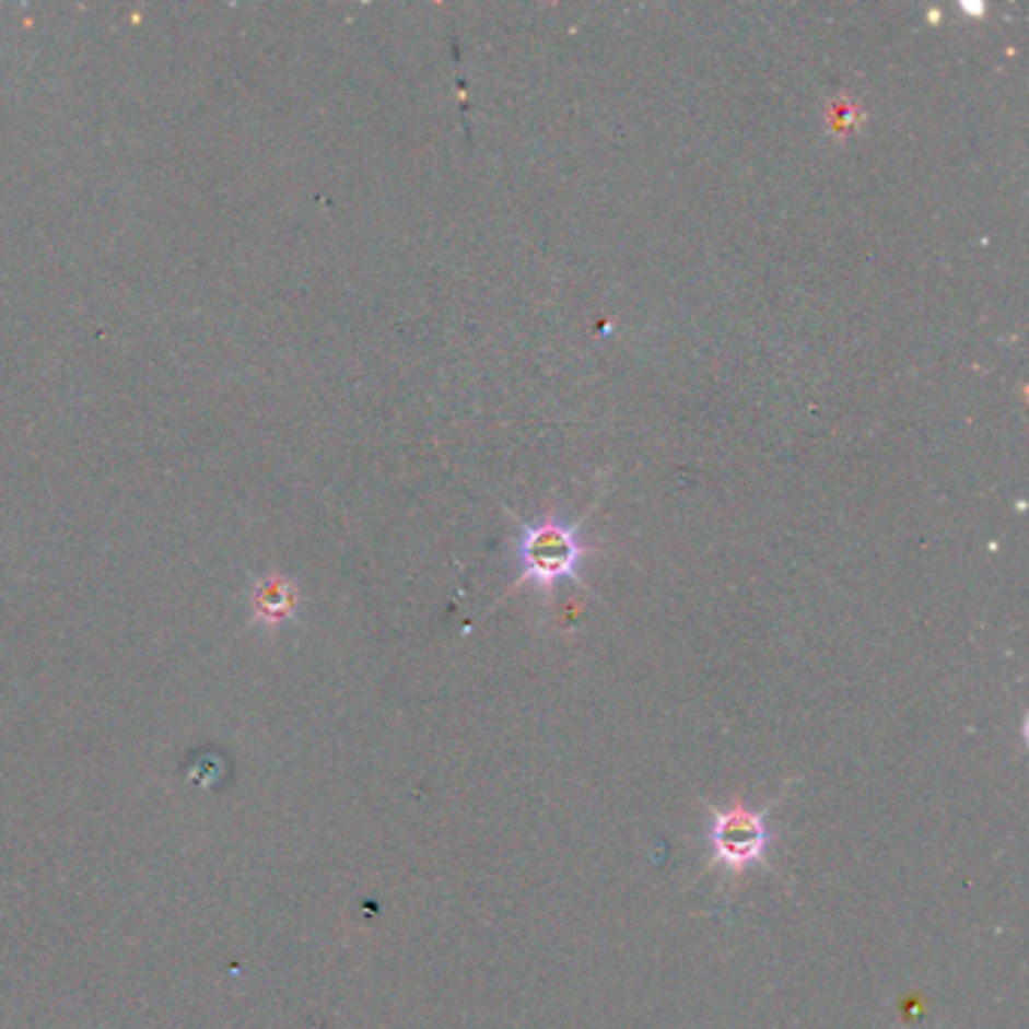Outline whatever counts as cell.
Instances as JSON below:
<instances>
[{"instance_id": "6da1fadb", "label": "cell", "mask_w": 1029, "mask_h": 1029, "mask_svg": "<svg viewBox=\"0 0 1029 1029\" xmlns=\"http://www.w3.org/2000/svg\"><path fill=\"white\" fill-rule=\"evenodd\" d=\"M516 580L540 592H552L559 583L580 580L586 565V543L574 523L559 516H540L519 528L514 540Z\"/></svg>"}, {"instance_id": "3957f363", "label": "cell", "mask_w": 1029, "mask_h": 1029, "mask_svg": "<svg viewBox=\"0 0 1029 1029\" xmlns=\"http://www.w3.org/2000/svg\"><path fill=\"white\" fill-rule=\"evenodd\" d=\"M960 7H963V10H967V13H972V15H984V10H987L984 3H960Z\"/></svg>"}, {"instance_id": "7a4b0ae2", "label": "cell", "mask_w": 1029, "mask_h": 1029, "mask_svg": "<svg viewBox=\"0 0 1029 1029\" xmlns=\"http://www.w3.org/2000/svg\"><path fill=\"white\" fill-rule=\"evenodd\" d=\"M770 845V828L764 812H755L746 806L713 809L706 825V849L713 864L730 873H742L764 857Z\"/></svg>"}]
</instances>
